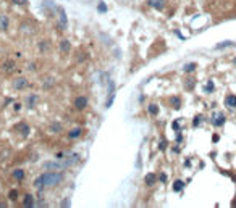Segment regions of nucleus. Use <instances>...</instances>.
<instances>
[{
	"mask_svg": "<svg viewBox=\"0 0 236 208\" xmlns=\"http://www.w3.org/2000/svg\"><path fill=\"white\" fill-rule=\"evenodd\" d=\"M61 181H63V174L61 173H57V171H47L44 173L42 176H39L36 181H34V185L37 189H46V187H55L58 185Z\"/></svg>",
	"mask_w": 236,
	"mask_h": 208,
	"instance_id": "nucleus-1",
	"label": "nucleus"
},
{
	"mask_svg": "<svg viewBox=\"0 0 236 208\" xmlns=\"http://www.w3.org/2000/svg\"><path fill=\"white\" fill-rule=\"evenodd\" d=\"M12 87L16 92H21V91H24V89L29 87V81H28L26 76H16L12 81Z\"/></svg>",
	"mask_w": 236,
	"mask_h": 208,
	"instance_id": "nucleus-2",
	"label": "nucleus"
},
{
	"mask_svg": "<svg viewBox=\"0 0 236 208\" xmlns=\"http://www.w3.org/2000/svg\"><path fill=\"white\" fill-rule=\"evenodd\" d=\"M0 70L7 74H12V73L16 70V61L13 58H5L2 63H0Z\"/></svg>",
	"mask_w": 236,
	"mask_h": 208,
	"instance_id": "nucleus-3",
	"label": "nucleus"
},
{
	"mask_svg": "<svg viewBox=\"0 0 236 208\" xmlns=\"http://www.w3.org/2000/svg\"><path fill=\"white\" fill-rule=\"evenodd\" d=\"M87 103H89V100H87V97H84V95H78V97L73 99V106H75L76 110H79V111L86 108Z\"/></svg>",
	"mask_w": 236,
	"mask_h": 208,
	"instance_id": "nucleus-4",
	"label": "nucleus"
},
{
	"mask_svg": "<svg viewBox=\"0 0 236 208\" xmlns=\"http://www.w3.org/2000/svg\"><path fill=\"white\" fill-rule=\"evenodd\" d=\"M37 103H39V95L37 94H29L24 99V106H26V108H29V110L36 108Z\"/></svg>",
	"mask_w": 236,
	"mask_h": 208,
	"instance_id": "nucleus-5",
	"label": "nucleus"
},
{
	"mask_svg": "<svg viewBox=\"0 0 236 208\" xmlns=\"http://www.w3.org/2000/svg\"><path fill=\"white\" fill-rule=\"evenodd\" d=\"M12 178L16 182H23L24 178H26V173H24V170H21V168H16V170L12 171Z\"/></svg>",
	"mask_w": 236,
	"mask_h": 208,
	"instance_id": "nucleus-6",
	"label": "nucleus"
},
{
	"mask_svg": "<svg viewBox=\"0 0 236 208\" xmlns=\"http://www.w3.org/2000/svg\"><path fill=\"white\" fill-rule=\"evenodd\" d=\"M66 24H68V20H66L65 10L58 8V26L61 27V29H66Z\"/></svg>",
	"mask_w": 236,
	"mask_h": 208,
	"instance_id": "nucleus-7",
	"label": "nucleus"
},
{
	"mask_svg": "<svg viewBox=\"0 0 236 208\" xmlns=\"http://www.w3.org/2000/svg\"><path fill=\"white\" fill-rule=\"evenodd\" d=\"M212 123H213V126H222V124H225V115H222V113H215L212 116Z\"/></svg>",
	"mask_w": 236,
	"mask_h": 208,
	"instance_id": "nucleus-8",
	"label": "nucleus"
},
{
	"mask_svg": "<svg viewBox=\"0 0 236 208\" xmlns=\"http://www.w3.org/2000/svg\"><path fill=\"white\" fill-rule=\"evenodd\" d=\"M70 50H71V44L66 41V39H63V41L60 42V52L63 53V55H68Z\"/></svg>",
	"mask_w": 236,
	"mask_h": 208,
	"instance_id": "nucleus-9",
	"label": "nucleus"
},
{
	"mask_svg": "<svg viewBox=\"0 0 236 208\" xmlns=\"http://www.w3.org/2000/svg\"><path fill=\"white\" fill-rule=\"evenodd\" d=\"M225 105L228 106V108H236V95L230 94L225 97Z\"/></svg>",
	"mask_w": 236,
	"mask_h": 208,
	"instance_id": "nucleus-10",
	"label": "nucleus"
},
{
	"mask_svg": "<svg viewBox=\"0 0 236 208\" xmlns=\"http://www.w3.org/2000/svg\"><path fill=\"white\" fill-rule=\"evenodd\" d=\"M10 27V18L5 15H0V31H7Z\"/></svg>",
	"mask_w": 236,
	"mask_h": 208,
	"instance_id": "nucleus-11",
	"label": "nucleus"
},
{
	"mask_svg": "<svg viewBox=\"0 0 236 208\" xmlns=\"http://www.w3.org/2000/svg\"><path fill=\"white\" fill-rule=\"evenodd\" d=\"M23 206H26V208L34 206V197H32L31 194H24V197H23Z\"/></svg>",
	"mask_w": 236,
	"mask_h": 208,
	"instance_id": "nucleus-12",
	"label": "nucleus"
},
{
	"mask_svg": "<svg viewBox=\"0 0 236 208\" xmlns=\"http://www.w3.org/2000/svg\"><path fill=\"white\" fill-rule=\"evenodd\" d=\"M149 5L160 12V10L165 8V0H149Z\"/></svg>",
	"mask_w": 236,
	"mask_h": 208,
	"instance_id": "nucleus-13",
	"label": "nucleus"
},
{
	"mask_svg": "<svg viewBox=\"0 0 236 208\" xmlns=\"http://www.w3.org/2000/svg\"><path fill=\"white\" fill-rule=\"evenodd\" d=\"M168 103H170V106H173L175 110L181 108V99H179V97H170V99H168Z\"/></svg>",
	"mask_w": 236,
	"mask_h": 208,
	"instance_id": "nucleus-14",
	"label": "nucleus"
},
{
	"mask_svg": "<svg viewBox=\"0 0 236 208\" xmlns=\"http://www.w3.org/2000/svg\"><path fill=\"white\" fill-rule=\"evenodd\" d=\"M81 134H83V129H81V127H73L71 131L68 132V139H70V140L78 139V137L81 136Z\"/></svg>",
	"mask_w": 236,
	"mask_h": 208,
	"instance_id": "nucleus-15",
	"label": "nucleus"
},
{
	"mask_svg": "<svg viewBox=\"0 0 236 208\" xmlns=\"http://www.w3.org/2000/svg\"><path fill=\"white\" fill-rule=\"evenodd\" d=\"M155 181H157V176H155V174L154 173H149L147 174V176H146V185H149V187H150V185H154L155 184Z\"/></svg>",
	"mask_w": 236,
	"mask_h": 208,
	"instance_id": "nucleus-16",
	"label": "nucleus"
},
{
	"mask_svg": "<svg viewBox=\"0 0 236 208\" xmlns=\"http://www.w3.org/2000/svg\"><path fill=\"white\" fill-rule=\"evenodd\" d=\"M16 129H18L23 136H28V134H29V126H28L26 123H21V124H18V126H16Z\"/></svg>",
	"mask_w": 236,
	"mask_h": 208,
	"instance_id": "nucleus-17",
	"label": "nucleus"
},
{
	"mask_svg": "<svg viewBox=\"0 0 236 208\" xmlns=\"http://www.w3.org/2000/svg\"><path fill=\"white\" fill-rule=\"evenodd\" d=\"M149 115H152V116L159 115V105H157V103H150L149 105Z\"/></svg>",
	"mask_w": 236,
	"mask_h": 208,
	"instance_id": "nucleus-18",
	"label": "nucleus"
},
{
	"mask_svg": "<svg viewBox=\"0 0 236 208\" xmlns=\"http://www.w3.org/2000/svg\"><path fill=\"white\" fill-rule=\"evenodd\" d=\"M183 189H184V182L183 181H175V184H173V190H175V192H181Z\"/></svg>",
	"mask_w": 236,
	"mask_h": 208,
	"instance_id": "nucleus-19",
	"label": "nucleus"
},
{
	"mask_svg": "<svg viewBox=\"0 0 236 208\" xmlns=\"http://www.w3.org/2000/svg\"><path fill=\"white\" fill-rule=\"evenodd\" d=\"M39 48H41L42 53H46V52H49V50H50V45H49L47 42H39Z\"/></svg>",
	"mask_w": 236,
	"mask_h": 208,
	"instance_id": "nucleus-20",
	"label": "nucleus"
},
{
	"mask_svg": "<svg viewBox=\"0 0 236 208\" xmlns=\"http://www.w3.org/2000/svg\"><path fill=\"white\" fill-rule=\"evenodd\" d=\"M8 199L10 200H16V199H18V190H16V189L10 190V192H8Z\"/></svg>",
	"mask_w": 236,
	"mask_h": 208,
	"instance_id": "nucleus-21",
	"label": "nucleus"
},
{
	"mask_svg": "<svg viewBox=\"0 0 236 208\" xmlns=\"http://www.w3.org/2000/svg\"><path fill=\"white\" fill-rule=\"evenodd\" d=\"M194 70H196V63H189V65L184 66V71H186V73H191V71H194Z\"/></svg>",
	"mask_w": 236,
	"mask_h": 208,
	"instance_id": "nucleus-22",
	"label": "nucleus"
},
{
	"mask_svg": "<svg viewBox=\"0 0 236 208\" xmlns=\"http://www.w3.org/2000/svg\"><path fill=\"white\" fill-rule=\"evenodd\" d=\"M193 87H194V79H191V77H189V79L186 81V89H188V91H193Z\"/></svg>",
	"mask_w": 236,
	"mask_h": 208,
	"instance_id": "nucleus-23",
	"label": "nucleus"
},
{
	"mask_svg": "<svg viewBox=\"0 0 236 208\" xmlns=\"http://www.w3.org/2000/svg\"><path fill=\"white\" fill-rule=\"evenodd\" d=\"M205 92H213V82H212V81H209V84H207Z\"/></svg>",
	"mask_w": 236,
	"mask_h": 208,
	"instance_id": "nucleus-24",
	"label": "nucleus"
},
{
	"mask_svg": "<svg viewBox=\"0 0 236 208\" xmlns=\"http://www.w3.org/2000/svg\"><path fill=\"white\" fill-rule=\"evenodd\" d=\"M99 12L100 13H105L107 12V5L105 3H99Z\"/></svg>",
	"mask_w": 236,
	"mask_h": 208,
	"instance_id": "nucleus-25",
	"label": "nucleus"
},
{
	"mask_svg": "<svg viewBox=\"0 0 236 208\" xmlns=\"http://www.w3.org/2000/svg\"><path fill=\"white\" fill-rule=\"evenodd\" d=\"M13 3H16V5H26L28 3V0H12Z\"/></svg>",
	"mask_w": 236,
	"mask_h": 208,
	"instance_id": "nucleus-26",
	"label": "nucleus"
},
{
	"mask_svg": "<svg viewBox=\"0 0 236 208\" xmlns=\"http://www.w3.org/2000/svg\"><path fill=\"white\" fill-rule=\"evenodd\" d=\"M50 129H52L53 132H58V131H60V124H57V123H55V124H52V127H50Z\"/></svg>",
	"mask_w": 236,
	"mask_h": 208,
	"instance_id": "nucleus-27",
	"label": "nucleus"
},
{
	"mask_svg": "<svg viewBox=\"0 0 236 208\" xmlns=\"http://www.w3.org/2000/svg\"><path fill=\"white\" fill-rule=\"evenodd\" d=\"M228 45H231V42H223V44H218L217 48H222V47H228Z\"/></svg>",
	"mask_w": 236,
	"mask_h": 208,
	"instance_id": "nucleus-28",
	"label": "nucleus"
},
{
	"mask_svg": "<svg viewBox=\"0 0 236 208\" xmlns=\"http://www.w3.org/2000/svg\"><path fill=\"white\" fill-rule=\"evenodd\" d=\"M159 179H160L162 182H167V174H164V173H162L160 176H159Z\"/></svg>",
	"mask_w": 236,
	"mask_h": 208,
	"instance_id": "nucleus-29",
	"label": "nucleus"
},
{
	"mask_svg": "<svg viewBox=\"0 0 236 208\" xmlns=\"http://www.w3.org/2000/svg\"><path fill=\"white\" fill-rule=\"evenodd\" d=\"M201 123V116H196V120H194V126H197Z\"/></svg>",
	"mask_w": 236,
	"mask_h": 208,
	"instance_id": "nucleus-30",
	"label": "nucleus"
},
{
	"mask_svg": "<svg viewBox=\"0 0 236 208\" xmlns=\"http://www.w3.org/2000/svg\"><path fill=\"white\" fill-rule=\"evenodd\" d=\"M233 206H236V200H233Z\"/></svg>",
	"mask_w": 236,
	"mask_h": 208,
	"instance_id": "nucleus-31",
	"label": "nucleus"
}]
</instances>
